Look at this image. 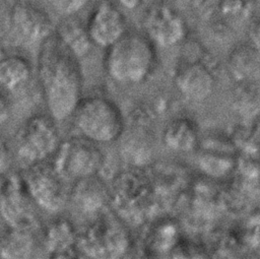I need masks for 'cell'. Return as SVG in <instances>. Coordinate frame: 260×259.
Segmentation results:
<instances>
[{"mask_svg":"<svg viewBox=\"0 0 260 259\" xmlns=\"http://www.w3.org/2000/svg\"><path fill=\"white\" fill-rule=\"evenodd\" d=\"M37 77L50 116L63 121L73 115L81 100L82 70L78 58L55 34L40 44Z\"/></svg>","mask_w":260,"mask_h":259,"instance_id":"obj_1","label":"cell"},{"mask_svg":"<svg viewBox=\"0 0 260 259\" xmlns=\"http://www.w3.org/2000/svg\"><path fill=\"white\" fill-rule=\"evenodd\" d=\"M156 61L155 45L144 34L128 30L107 49L104 67L113 81L119 84H138L152 74Z\"/></svg>","mask_w":260,"mask_h":259,"instance_id":"obj_2","label":"cell"},{"mask_svg":"<svg viewBox=\"0 0 260 259\" xmlns=\"http://www.w3.org/2000/svg\"><path fill=\"white\" fill-rule=\"evenodd\" d=\"M110 204L126 222L140 224L150 215L156 203V194L148 172L130 167L119 171L111 180Z\"/></svg>","mask_w":260,"mask_h":259,"instance_id":"obj_3","label":"cell"},{"mask_svg":"<svg viewBox=\"0 0 260 259\" xmlns=\"http://www.w3.org/2000/svg\"><path fill=\"white\" fill-rule=\"evenodd\" d=\"M132 239L126 222L115 212L104 210L93 218L77 236L80 255L95 259L121 258L129 253Z\"/></svg>","mask_w":260,"mask_h":259,"instance_id":"obj_4","label":"cell"},{"mask_svg":"<svg viewBox=\"0 0 260 259\" xmlns=\"http://www.w3.org/2000/svg\"><path fill=\"white\" fill-rule=\"evenodd\" d=\"M73 119L80 134L95 143L119 139L125 128V119L118 105L103 95L81 99Z\"/></svg>","mask_w":260,"mask_h":259,"instance_id":"obj_5","label":"cell"},{"mask_svg":"<svg viewBox=\"0 0 260 259\" xmlns=\"http://www.w3.org/2000/svg\"><path fill=\"white\" fill-rule=\"evenodd\" d=\"M56 120L51 116L37 114L29 117L15 134L16 156L26 167L47 161L61 144Z\"/></svg>","mask_w":260,"mask_h":259,"instance_id":"obj_6","label":"cell"},{"mask_svg":"<svg viewBox=\"0 0 260 259\" xmlns=\"http://www.w3.org/2000/svg\"><path fill=\"white\" fill-rule=\"evenodd\" d=\"M105 156L94 141L84 136H73L61 142L53 155L52 165L66 180L99 175Z\"/></svg>","mask_w":260,"mask_h":259,"instance_id":"obj_7","label":"cell"},{"mask_svg":"<svg viewBox=\"0 0 260 259\" xmlns=\"http://www.w3.org/2000/svg\"><path fill=\"white\" fill-rule=\"evenodd\" d=\"M22 177L37 206L50 213L59 212L64 208L70 189L66 186V179L52 164L44 161L29 166Z\"/></svg>","mask_w":260,"mask_h":259,"instance_id":"obj_8","label":"cell"},{"mask_svg":"<svg viewBox=\"0 0 260 259\" xmlns=\"http://www.w3.org/2000/svg\"><path fill=\"white\" fill-rule=\"evenodd\" d=\"M144 35L160 48H172L186 41L188 25L181 13L166 1L151 3L143 12Z\"/></svg>","mask_w":260,"mask_h":259,"instance_id":"obj_9","label":"cell"},{"mask_svg":"<svg viewBox=\"0 0 260 259\" xmlns=\"http://www.w3.org/2000/svg\"><path fill=\"white\" fill-rule=\"evenodd\" d=\"M35 201L29 195L22 175L11 174L1 181L0 215L11 228H38Z\"/></svg>","mask_w":260,"mask_h":259,"instance_id":"obj_10","label":"cell"},{"mask_svg":"<svg viewBox=\"0 0 260 259\" xmlns=\"http://www.w3.org/2000/svg\"><path fill=\"white\" fill-rule=\"evenodd\" d=\"M50 14L34 0H15L11 4L10 37L19 45L41 44L54 34Z\"/></svg>","mask_w":260,"mask_h":259,"instance_id":"obj_11","label":"cell"},{"mask_svg":"<svg viewBox=\"0 0 260 259\" xmlns=\"http://www.w3.org/2000/svg\"><path fill=\"white\" fill-rule=\"evenodd\" d=\"M86 27L94 46L108 49L128 33L127 18L112 0H99L93 6Z\"/></svg>","mask_w":260,"mask_h":259,"instance_id":"obj_12","label":"cell"},{"mask_svg":"<svg viewBox=\"0 0 260 259\" xmlns=\"http://www.w3.org/2000/svg\"><path fill=\"white\" fill-rule=\"evenodd\" d=\"M148 122L149 117L141 110L134 111L129 122H125V128L120 136V151L130 167L143 168L152 156L153 134Z\"/></svg>","mask_w":260,"mask_h":259,"instance_id":"obj_13","label":"cell"},{"mask_svg":"<svg viewBox=\"0 0 260 259\" xmlns=\"http://www.w3.org/2000/svg\"><path fill=\"white\" fill-rule=\"evenodd\" d=\"M174 83L186 99L199 102L212 93L215 86V75L204 58L187 59L177 65Z\"/></svg>","mask_w":260,"mask_h":259,"instance_id":"obj_14","label":"cell"},{"mask_svg":"<svg viewBox=\"0 0 260 259\" xmlns=\"http://www.w3.org/2000/svg\"><path fill=\"white\" fill-rule=\"evenodd\" d=\"M69 200L80 212L96 215L110 204V187L99 175L80 178L71 186Z\"/></svg>","mask_w":260,"mask_h":259,"instance_id":"obj_15","label":"cell"},{"mask_svg":"<svg viewBox=\"0 0 260 259\" xmlns=\"http://www.w3.org/2000/svg\"><path fill=\"white\" fill-rule=\"evenodd\" d=\"M78 231L70 219L56 217L49 221L42 232V245L50 258H77Z\"/></svg>","mask_w":260,"mask_h":259,"instance_id":"obj_16","label":"cell"},{"mask_svg":"<svg viewBox=\"0 0 260 259\" xmlns=\"http://www.w3.org/2000/svg\"><path fill=\"white\" fill-rule=\"evenodd\" d=\"M226 69L237 82H258L260 52L249 43L237 45L226 57Z\"/></svg>","mask_w":260,"mask_h":259,"instance_id":"obj_17","label":"cell"},{"mask_svg":"<svg viewBox=\"0 0 260 259\" xmlns=\"http://www.w3.org/2000/svg\"><path fill=\"white\" fill-rule=\"evenodd\" d=\"M34 69L23 56L11 54L0 59V87L9 91L25 89L31 82Z\"/></svg>","mask_w":260,"mask_h":259,"instance_id":"obj_18","label":"cell"},{"mask_svg":"<svg viewBox=\"0 0 260 259\" xmlns=\"http://www.w3.org/2000/svg\"><path fill=\"white\" fill-rule=\"evenodd\" d=\"M54 34L78 59L87 56L94 46L86 23L74 16L64 17L55 26Z\"/></svg>","mask_w":260,"mask_h":259,"instance_id":"obj_19","label":"cell"},{"mask_svg":"<svg viewBox=\"0 0 260 259\" xmlns=\"http://www.w3.org/2000/svg\"><path fill=\"white\" fill-rule=\"evenodd\" d=\"M36 230L8 226L0 239V256L6 259L30 257L37 247Z\"/></svg>","mask_w":260,"mask_h":259,"instance_id":"obj_20","label":"cell"},{"mask_svg":"<svg viewBox=\"0 0 260 259\" xmlns=\"http://www.w3.org/2000/svg\"><path fill=\"white\" fill-rule=\"evenodd\" d=\"M161 139L164 144L171 150L186 152L196 146L198 133L195 125L189 119L177 118L165 126Z\"/></svg>","mask_w":260,"mask_h":259,"instance_id":"obj_21","label":"cell"},{"mask_svg":"<svg viewBox=\"0 0 260 259\" xmlns=\"http://www.w3.org/2000/svg\"><path fill=\"white\" fill-rule=\"evenodd\" d=\"M235 89V106L243 114L252 115L260 107V92L256 82H238Z\"/></svg>","mask_w":260,"mask_h":259,"instance_id":"obj_22","label":"cell"},{"mask_svg":"<svg viewBox=\"0 0 260 259\" xmlns=\"http://www.w3.org/2000/svg\"><path fill=\"white\" fill-rule=\"evenodd\" d=\"M254 10L253 0H218L216 12L226 21H238L250 17Z\"/></svg>","mask_w":260,"mask_h":259,"instance_id":"obj_23","label":"cell"},{"mask_svg":"<svg viewBox=\"0 0 260 259\" xmlns=\"http://www.w3.org/2000/svg\"><path fill=\"white\" fill-rule=\"evenodd\" d=\"M201 170L210 177H221L229 173L233 167V161L225 155L217 153L202 154L199 159Z\"/></svg>","mask_w":260,"mask_h":259,"instance_id":"obj_24","label":"cell"},{"mask_svg":"<svg viewBox=\"0 0 260 259\" xmlns=\"http://www.w3.org/2000/svg\"><path fill=\"white\" fill-rule=\"evenodd\" d=\"M91 0H48L52 8L64 17L74 16L83 10Z\"/></svg>","mask_w":260,"mask_h":259,"instance_id":"obj_25","label":"cell"},{"mask_svg":"<svg viewBox=\"0 0 260 259\" xmlns=\"http://www.w3.org/2000/svg\"><path fill=\"white\" fill-rule=\"evenodd\" d=\"M13 163V152L7 140L0 136V177L9 172Z\"/></svg>","mask_w":260,"mask_h":259,"instance_id":"obj_26","label":"cell"},{"mask_svg":"<svg viewBox=\"0 0 260 259\" xmlns=\"http://www.w3.org/2000/svg\"><path fill=\"white\" fill-rule=\"evenodd\" d=\"M10 25L11 5L6 0H0V42L9 35Z\"/></svg>","mask_w":260,"mask_h":259,"instance_id":"obj_27","label":"cell"},{"mask_svg":"<svg viewBox=\"0 0 260 259\" xmlns=\"http://www.w3.org/2000/svg\"><path fill=\"white\" fill-rule=\"evenodd\" d=\"M218 0H193L190 5L200 17H210L216 12Z\"/></svg>","mask_w":260,"mask_h":259,"instance_id":"obj_28","label":"cell"},{"mask_svg":"<svg viewBox=\"0 0 260 259\" xmlns=\"http://www.w3.org/2000/svg\"><path fill=\"white\" fill-rule=\"evenodd\" d=\"M248 40L249 44L260 52V16L251 20L248 27Z\"/></svg>","mask_w":260,"mask_h":259,"instance_id":"obj_29","label":"cell"},{"mask_svg":"<svg viewBox=\"0 0 260 259\" xmlns=\"http://www.w3.org/2000/svg\"><path fill=\"white\" fill-rule=\"evenodd\" d=\"M11 115V105L6 95L0 92V126L5 124Z\"/></svg>","mask_w":260,"mask_h":259,"instance_id":"obj_30","label":"cell"},{"mask_svg":"<svg viewBox=\"0 0 260 259\" xmlns=\"http://www.w3.org/2000/svg\"><path fill=\"white\" fill-rule=\"evenodd\" d=\"M116 1L120 7L127 10L138 9L143 3V0H116Z\"/></svg>","mask_w":260,"mask_h":259,"instance_id":"obj_31","label":"cell"},{"mask_svg":"<svg viewBox=\"0 0 260 259\" xmlns=\"http://www.w3.org/2000/svg\"><path fill=\"white\" fill-rule=\"evenodd\" d=\"M176 1H180V2H185V3H191L193 0H176Z\"/></svg>","mask_w":260,"mask_h":259,"instance_id":"obj_32","label":"cell"},{"mask_svg":"<svg viewBox=\"0 0 260 259\" xmlns=\"http://www.w3.org/2000/svg\"><path fill=\"white\" fill-rule=\"evenodd\" d=\"M1 181H2V179H1V177H0V186H1Z\"/></svg>","mask_w":260,"mask_h":259,"instance_id":"obj_33","label":"cell"}]
</instances>
